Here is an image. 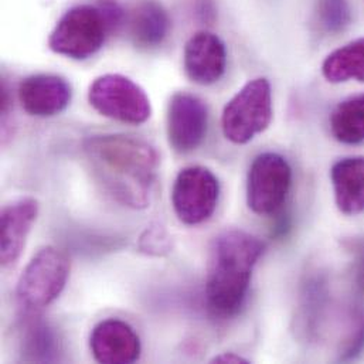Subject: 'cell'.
Masks as SVG:
<instances>
[{
    "instance_id": "obj_8",
    "label": "cell",
    "mask_w": 364,
    "mask_h": 364,
    "mask_svg": "<svg viewBox=\"0 0 364 364\" xmlns=\"http://www.w3.org/2000/svg\"><path fill=\"white\" fill-rule=\"evenodd\" d=\"M220 183L204 166L184 168L172 187V204L178 218L186 225L205 223L215 211Z\"/></svg>"
},
{
    "instance_id": "obj_1",
    "label": "cell",
    "mask_w": 364,
    "mask_h": 364,
    "mask_svg": "<svg viewBox=\"0 0 364 364\" xmlns=\"http://www.w3.org/2000/svg\"><path fill=\"white\" fill-rule=\"evenodd\" d=\"M84 154L104 190L121 204L145 208L159 169V155L148 142L128 135H95L84 141Z\"/></svg>"
},
{
    "instance_id": "obj_5",
    "label": "cell",
    "mask_w": 364,
    "mask_h": 364,
    "mask_svg": "<svg viewBox=\"0 0 364 364\" xmlns=\"http://www.w3.org/2000/svg\"><path fill=\"white\" fill-rule=\"evenodd\" d=\"M98 6L81 4L67 10L48 38V47L74 60H87L101 50L109 33Z\"/></svg>"
},
{
    "instance_id": "obj_18",
    "label": "cell",
    "mask_w": 364,
    "mask_h": 364,
    "mask_svg": "<svg viewBox=\"0 0 364 364\" xmlns=\"http://www.w3.org/2000/svg\"><path fill=\"white\" fill-rule=\"evenodd\" d=\"M57 350V338L47 325L36 322L27 328L23 339V359L26 362H55L58 359Z\"/></svg>"
},
{
    "instance_id": "obj_21",
    "label": "cell",
    "mask_w": 364,
    "mask_h": 364,
    "mask_svg": "<svg viewBox=\"0 0 364 364\" xmlns=\"http://www.w3.org/2000/svg\"><path fill=\"white\" fill-rule=\"evenodd\" d=\"M210 363L214 364H248L250 360L237 355V353H232V352H228V353H221L215 358H213L210 360Z\"/></svg>"
},
{
    "instance_id": "obj_10",
    "label": "cell",
    "mask_w": 364,
    "mask_h": 364,
    "mask_svg": "<svg viewBox=\"0 0 364 364\" xmlns=\"http://www.w3.org/2000/svg\"><path fill=\"white\" fill-rule=\"evenodd\" d=\"M90 349L98 363L131 364L141 358V339L134 328L119 319H105L91 332Z\"/></svg>"
},
{
    "instance_id": "obj_11",
    "label": "cell",
    "mask_w": 364,
    "mask_h": 364,
    "mask_svg": "<svg viewBox=\"0 0 364 364\" xmlns=\"http://www.w3.org/2000/svg\"><path fill=\"white\" fill-rule=\"evenodd\" d=\"M71 97V85L54 74H34L18 85L20 104L31 117H54L68 107Z\"/></svg>"
},
{
    "instance_id": "obj_9",
    "label": "cell",
    "mask_w": 364,
    "mask_h": 364,
    "mask_svg": "<svg viewBox=\"0 0 364 364\" xmlns=\"http://www.w3.org/2000/svg\"><path fill=\"white\" fill-rule=\"evenodd\" d=\"M208 111L196 95L178 92L168 107V139L179 154L197 149L207 135Z\"/></svg>"
},
{
    "instance_id": "obj_2",
    "label": "cell",
    "mask_w": 364,
    "mask_h": 364,
    "mask_svg": "<svg viewBox=\"0 0 364 364\" xmlns=\"http://www.w3.org/2000/svg\"><path fill=\"white\" fill-rule=\"evenodd\" d=\"M264 248L259 238L242 230H225L214 238L205 278V302L214 316L228 319L242 309Z\"/></svg>"
},
{
    "instance_id": "obj_3",
    "label": "cell",
    "mask_w": 364,
    "mask_h": 364,
    "mask_svg": "<svg viewBox=\"0 0 364 364\" xmlns=\"http://www.w3.org/2000/svg\"><path fill=\"white\" fill-rule=\"evenodd\" d=\"M70 259L58 248L43 247L23 269L16 298L27 315H37L64 291L70 277Z\"/></svg>"
},
{
    "instance_id": "obj_14",
    "label": "cell",
    "mask_w": 364,
    "mask_h": 364,
    "mask_svg": "<svg viewBox=\"0 0 364 364\" xmlns=\"http://www.w3.org/2000/svg\"><path fill=\"white\" fill-rule=\"evenodd\" d=\"M335 201L345 215L364 213V158L350 156L338 161L331 169Z\"/></svg>"
},
{
    "instance_id": "obj_13",
    "label": "cell",
    "mask_w": 364,
    "mask_h": 364,
    "mask_svg": "<svg viewBox=\"0 0 364 364\" xmlns=\"http://www.w3.org/2000/svg\"><path fill=\"white\" fill-rule=\"evenodd\" d=\"M38 215V203L33 197H21L3 207L0 215V259L11 267L20 258L31 227Z\"/></svg>"
},
{
    "instance_id": "obj_19",
    "label": "cell",
    "mask_w": 364,
    "mask_h": 364,
    "mask_svg": "<svg viewBox=\"0 0 364 364\" xmlns=\"http://www.w3.org/2000/svg\"><path fill=\"white\" fill-rule=\"evenodd\" d=\"M318 17L321 24L331 33L346 28L352 20L348 0H318Z\"/></svg>"
},
{
    "instance_id": "obj_12",
    "label": "cell",
    "mask_w": 364,
    "mask_h": 364,
    "mask_svg": "<svg viewBox=\"0 0 364 364\" xmlns=\"http://www.w3.org/2000/svg\"><path fill=\"white\" fill-rule=\"evenodd\" d=\"M184 71L198 85H211L225 73L227 51L221 38L208 31L193 34L184 47Z\"/></svg>"
},
{
    "instance_id": "obj_20",
    "label": "cell",
    "mask_w": 364,
    "mask_h": 364,
    "mask_svg": "<svg viewBox=\"0 0 364 364\" xmlns=\"http://www.w3.org/2000/svg\"><path fill=\"white\" fill-rule=\"evenodd\" d=\"M139 251L152 257H165L173 250V240L161 223H152L145 228L138 241Z\"/></svg>"
},
{
    "instance_id": "obj_15",
    "label": "cell",
    "mask_w": 364,
    "mask_h": 364,
    "mask_svg": "<svg viewBox=\"0 0 364 364\" xmlns=\"http://www.w3.org/2000/svg\"><path fill=\"white\" fill-rule=\"evenodd\" d=\"M171 20L158 0H141L129 17V31L134 44L144 50L159 47L166 38Z\"/></svg>"
},
{
    "instance_id": "obj_16",
    "label": "cell",
    "mask_w": 364,
    "mask_h": 364,
    "mask_svg": "<svg viewBox=\"0 0 364 364\" xmlns=\"http://www.w3.org/2000/svg\"><path fill=\"white\" fill-rule=\"evenodd\" d=\"M322 74L332 84L364 82V38H358L332 51L323 60Z\"/></svg>"
},
{
    "instance_id": "obj_4",
    "label": "cell",
    "mask_w": 364,
    "mask_h": 364,
    "mask_svg": "<svg viewBox=\"0 0 364 364\" xmlns=\"http://www.w3.org/2000/svg\"><path fill=\"white\" fill-rule=\"evenodd\" d=\"M272 121V90L267 78L247 82L224 107L221 128L224 136L245 145L262 134Z\"/></svg>"
},
{
    "instance_id": "obj_17",
    "label": "cell",
    "mask_w": 364,
    "mask_h": 364,
    "mask_svg": "<svg viewBox=\"0 0 364 364\" xmlns=\"http://www.w3.org/2000/svg\"><path fill=\"white\" fill-rule=\"evenodd\" d=\"M329 122L332 135L341 144H364V94L349 97L338 104Z\"/></svg>"
},
{
    "instance_id": "obj_7",
    "label": "cell",
    "mask_w": 364,
    "mask_h": 364,
    "mask_svg": "<svg viewBox=\"0 0 364 364\" xmlns=\"http://www.w3.org/2000/svg\"><path fill=\"white\" fill-rule=\"evenodd\" d=\"M292 184L288 161L274 152L258 155L247 175V204L257 215H272L287 201Z\"/></svg>"
},
{
    "instance_id": "obj_6",
    "label": "cell",
    "mask_w": 364,
    "mask_h": 364,
    "mask_svg": "<svg viewBox=\"0 0 364 364\" xmlns=\"http://www.w3.org/2000/svg\"><path fill=\"white\" fill-rule=\"evenodd\" d=\"M88 101L101 115L129 125H141L152 115L151 100L144 88L121 74L98 77L90 87Z\"/></svg>"
}]
</instances>
